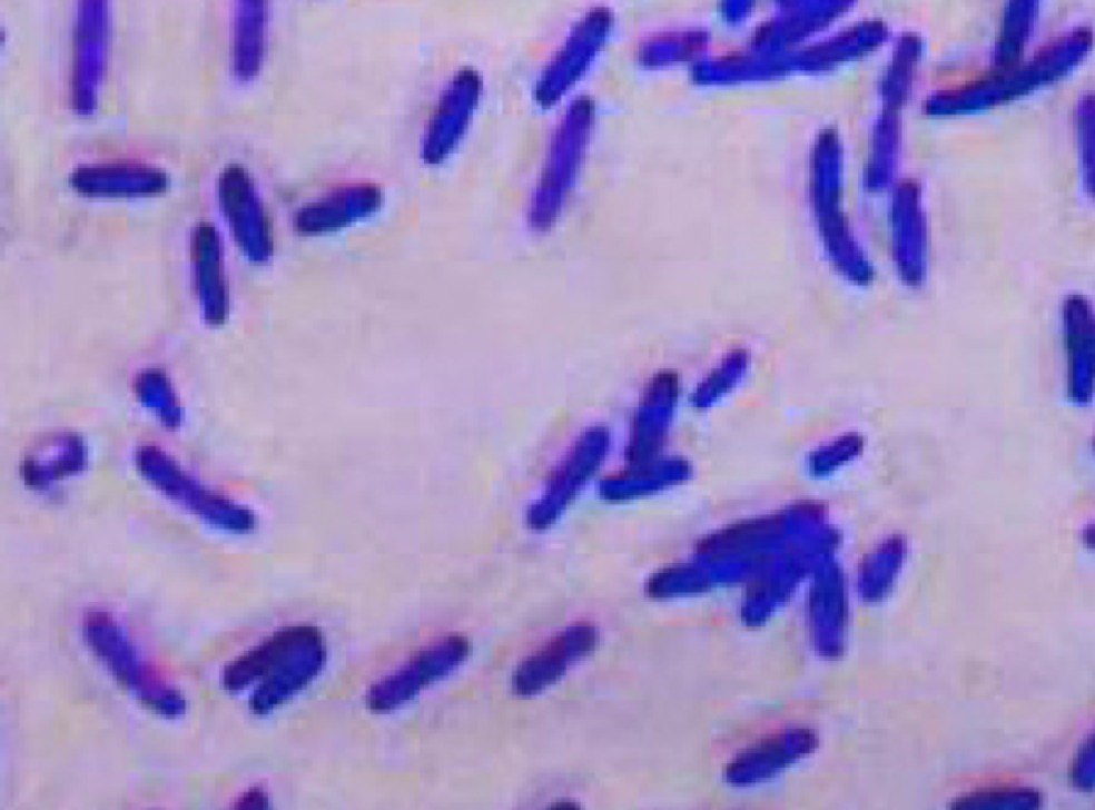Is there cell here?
<instances>
[{
  "instance_id": "3",
  "label": "cell",
  "mask_w": 1095,
  "mask_h": 810,
  "mask_svg": "<svg viewBox=\"0 0 1095 810\" xmlns=\"http://www.w3.org/2000/svg\"><path fill=\"white\" fill-rule=\"evenodd\" d=\"M135 462L149 485L205 523L233 533L254 529L255 516L250 510L201 484L159 447H141Z\"/></svg>"
},
{
  "instance_id": "9",
  "label": "cell",
  "mask_w": 1095,
  "mask_h": 810,
  "mask_svg": "<svg viewBox=\"0 0 1095 810\" xmlns=\"http://www.w3.org/2000/svg\"><path fill=\"white\" fill-rule=\"evenodd\" d=\"M268 806V794L260 787H251L244 791L235 801L236 809H265Z\"/></svg>"
},
{
  "instance_id": "6",
  "label": "cell",
  "mask_w": 1095,
  "mask_h": 810,
  "mask_svg": "<svg viewBox=\"0 0 1095 810\" xmlns=\"http://www.w3.org/2000/svg\"><path fill=\"white\" fill-rule=\"evenodd\" d=\"M107 6L86 1L80 6L75 29L72 65V103L79 112L92 110L100 79L107 41Z\"/></svg>"
},
{
  "instance_id": "7",
  "label": "cell",
  "mask_w": 1095,
  "mask_h": 810,
  "mask_svg": "<svg viewBox=\"0 0 1095 810\" xmlns=\"http://www.w3.org/2000/svg\"><path fill=\"white\" fill-rule=\"evenodd\" d=\"M87 462V451L81 442L61 441L26 455L21 475L26 485L31 488L46 490L56 482L81 473Z\"/></svg>"
},
{
  "instance_id": "4",
  "label": "cell",
  "mask_w": 1095,
  "mask_h": 810,
  "mask_svg": "<svg viewBox=\"0 0 1095 810\" xmlns=\"http://www.w3.org/2000/svg\"><path fill=\"white\" fill-rule=\"evenodd\" d=\"M470 653V641L460 634H450L423 646L371 685L366 694L367 708L375 713L399 709L455 672Z\"/></svg>"
},
{
  "instance_id": "5",
  "label": "cell",
  "mask_w": 1095,
  "mask_h": 810,
  "mask_svg": "<svg viewBox=\"0 0 1095 810\" xmlns=\"http://www.w3.org/2000/svg\"><path fill=\"white\" fill-rule=\"evenodd\" d=\"M599 641V632L591 624L565 628L519 663L512 675L513 691L524 698L544 692L591 655Z\"/></svg>"
},
{
  "instance_id": "2",
  "label": "cell",
  "mask_w": 1095,
  "mask_h": 810,
  "mask_svg": "<svg viewBox=\"0 0 1095 810\" xmlns=\"http://www.w3.org/2000/svg\"><path fill=\"white\" fill-rule=\"evenodd\" d=\"M327 650L320 630L299 624L282 628L258 644L262 672L249 699L256 715H266L305 690L322 672Z\"/></svg>"
},
{
  "instance_id": "8",
  "label": "cell",
  "mask_w": 1095,
  "mask_h": 810,
  "mask_svg": "<svg viewBox=\"0 0 1095 810\" xmlns=\"http://www.w3.org/2000/svg\"><path fill=\"white\" fill-rule=\"evenodd\" d=\"M72 184L77 187L89 188L105 187L125 188L135 187L138 184H150L157 187L164 186L166 175L161 169L136 162H108L91 164L75 168L71 175Z\"/></svg>"
},
{
  "instance_id": "1",
  "label": "cell",
  "mask_w": 1095,
  "mask_h": 810,
  "mask_svg": "<svg viewBox=\"0 0 1095 810\" xmlns=\"http://www.w3.org/2000/svg\"><path fill=\"white\" fill-rule=\"evenodd\" d=\"M82 632L90 651L140 704L168 719L185 713L184 695L140 654L126 629L110 612H87Z\"/></svg>"
}]
</instances>
